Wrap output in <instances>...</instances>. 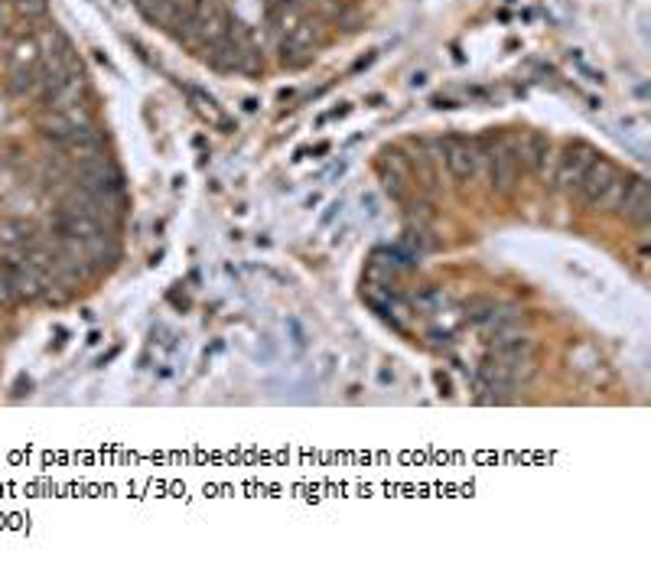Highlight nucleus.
<instances>
[{
    "label": "nucleus",
    "mask_w": 651,
    "mask_h": 570,
    "mask_svg": "<svg viewBox=\"0 0 651 570\" xmlns=\"http://www.w3.org/2000/svg\"><path fill=\"white\" fill-rule=\"evenodd\" d=\"M13 7H17V13L27 20V23H33V20L46 17L49 4L46 0H13Z\"/></svg>",
    "instance_id": "obj_15"
},
{
    "label": "nucleus",
    "mask_w": 651,
    "mask_h": 570,
    "mask_svg": "<svg viewBox=\"0 0 651 570\" xmlns=\"http://www.w3.org/2000/svg\"><path fill=\"white\" fill-rule=\"evenodd\" d=\"M521 173V151L515 143H499L492 153V186L499 192H511V186L518 183Z\"/></svg>",
    "instance_id": "obj_4"
},
{
    "label": "nucleus",
    "mask_w": 651,
    "mask_h": 570,
    "mask_svg": "<svg viewBox=\"0 0 651 570\" xmlns=\"http://www.w3.org/2000/svg\"><path fill=\"white\" fill-rule=\"evenodd\" d=\"M78 186H85L88 192L102 196V200L121 202L124 180H121V173L114 170L104 157H94V160L78 163Z\"/></svg>",
    "instance_id": "obj_1"
},
{
    "label": "nucleus",
    "mask_w": 651,
    "mask_h": 570,
    "mask_svg": "<svg viewBox=\"0 0 651 570\" xmlns=\"http://www.w3.org/2000/svg\"><path fill=\"white\" fill-rule=\"evenodd\" d=\"M625 186H629V180H625L623 173H619V176H615V180L606 186V192L593 202V206H599L603 212H615V209H619V202H623V196H625Z\"/></svg>",
    "instance_id": "obj_14"
},
{
    "label": "nucleus",
    "mask_w": 651,
    "mask_h": 570,
    "mask_svg": "<svg viewBox=\"0 0 651 570\" xmlns=\"http://www.w3.org/2000/svg\"><path fill=\"white\" fill-rule=\"evenodd\" d=\"M88 124H92L88 108L76 105V108H66V111H43V118H39V131H43L46 141H53L59 147L69 134H76L78 127H88Z\"/></svg>",
    "instance_id": "obj_3"
},
{
    "label": "nucleus",
    "mask_w": 651,
    "mask_h": 570,
    "mask_svg": "<svg viewBox=\"0 0 651 570\" xmlns=\"http://www.w3.org/2000/svg\"><path fill=\"white\" fill-rule=\"evenodd\" d=\"M17 304V294H13V287H10V281L4 274H0V306H10Z\"/></svg>",
    "instance_id": "obj_18"
},
{
    "label": "nucleus",
    "mask_w": 651,
    "mask_h": 570,
    "mask_svg": "<svg viewBox=\"0 0 651 570\" xmlns=\"http://www.w3.org/2000/svg\"><path fill=\"white\" fill-rule=\"evenodd\" d=\"M615 176H619V170H615V163L609 160V157H593V163L586 167L583 180H580V192H583V200L596 202Z\"/></svg>",
    "instance_id": "obj_8"
},
{
    "label": "nucleus",
    "mask_w": 651,
    "mask_h": 570,
    "mask_svg": "<svg viewBox=\"0 0 651 570\" xmlns=\"http://www.w3.org/2000/svg\"><path fill=\"white\" fill-rule=\"evenodd\" d=\"M625 219L632 222V225H648L651 219V192H648V183L642 176H632L629 186H625V196L619 202V209Z\"/></svg>",
    "instance_id": "obj_6"
},
{
    "label": "nucleus",
    "mask_w": 651,
    "mask_h": 570,
    "mask_svg": "<svg viewBox=\"0 0 651 570\" xmlns=\"http://www.w3.org/2000/svg\"><path fill=\"white\" fill-rule=\"evenodd\" d=\"M82 95H85V76L76 72L66 82H59L56 88H49L46 95L39 98V105H43V111H66V108L82 105Z\"/></svg>",
    "instance_id": "obj_7"
},
{
    "label": "nucleus",
    "mask_w": 651,
    "mask_h": 570,
    "mask_svg": "<svg viewBox=\"0 0 651 570\" xmlns=\"http://www.w3.org/2000/svg\"><path fill=\"white\" fill-rule=\"evenodd\" d=\"M7 29H10V7L4 4V0H0V37H4Z\"/></svg>",
    "instance_id": "obj_20"
},
{
    "label": "nucleus",
    "mask_w": 651,
    "mask_h": 570,
    "mask_svg": "<svg viewBox=\"0 0 651 570\" xmlns=\"http://www.w3.org/2000/svg\"><path fill=\"white\" fill-rule=\"evenodd\" d=\"M189 95H192V102H196L199 111L206 114V118H212V121H218V124H225V118H222V111L216 108V102H212V98H206L202 92H189Z\"/></svg>",
    "instance_id": "obj_16"
},
{
    "label": "nucleus",
    "mask_w": 651,
    "mask_h": 570,
    "mask_svg": "<svg viewBox=\"0 0 651 570\" xmlns=\"http://www.w3.org/2000/svg\"><path fill=\"white\" fill-rule=\"evenodd\" d=\"M33 222L27 219H7L0 222V241L4 245H27V241H33Z\"/></svg>",
    "instance_id": "obj_13"
},
{
    "label": "nucleus",
    "mask_w": 651,
    "mask_h": 570,
    "mask_svg": "<svg viewBox=\"0 0 651 570\" xmlns=\"http://www.w3.org/2000/svg\"><path fill=\"white\" fill-rule=\"evenodd\" d=\"M208 59H212V66H218V69H235V66H241V59H245V46L232 37L216 39V43H208Z\"/></svg>",
    "instance_id": "obj_11"
},
{
    "label": "nucleus",
    "mask_w": 651,
    "mask_h": 570,
    "mask_svg": "<svg viewBox=\"0 0 651 570\" xmlns=\"http://www.w3.org/2000/svg\"><path fill=\"white\" fill-rule=\"evenodd\" d=\"M440 300H443V297L436 294V290H427V294L417 297V304H420V306H436V304H440Z\"/></svg>",
    "instance_id": "obj_19"
},
{
    "label": "nucleus",
    "mask_w": 651,
    "mask_h": 570,
    "mask_svg": "<svg viewBox=\"0 0 651 570\" xmlns=\"http://www.w3.org/2000/svg\"><path fill=\"white\" fill-rule=\"evenodd\" d=\"M492 314H495V304H492V300H469V304H466V316H469V320H489Z\"/></svg>",
    "instance_id": "obj_17"
},
{
    "label": "nucleus",
    "mask_w": 651,
    "mask_h": 570,
    "mask_svg": "<svg viewBox=\"0 0 651 570\" xmlns=\"http://www.w3.org/2000/svg\"><path fill=\"white\" fill-rule=\"evenodd\" d=\"M548 160H550V141L544 134H531L528 147L521 151V163H531L538 173H548Z\"/></svg>",
    "instance_id": "obj_12"
},
{
    "label": "nucleus",
    "mask_w": 651,
    "mask_h": 570,
    "mask_svg": "<svg viewBox=\"0 0 651 570\" xmlns=\"http://www.w3.org/2000/svg\"><path fill=\"white\" fill-rule=\"evenodd\" d=\"M593 157H596V151L590 147V143H583V141L566 143L564 153H560V160H557V186L560 190H566V192L580 190V180H583L586 167L593 163Z\"/></svg>",
    "instance_id": "obj_2"
},
{
    "label": "nucleus",
    "mask_w": 651,
    "mask_h": 570,
    "mask_svg": "<svg viewBox=\"0 0 651 570\" xmlns=\"http://www.w3.org/2000/svg\"><path fill=\"white\" fill-rule=\"evenodd\" d=\"M102 134L94 131L92 124L88 127H78L76 134H69L66 141L59 143V151L66 153V157H72L76 163H85V160H94V157H102Z\"/></svg>",
    "instance_id": "obj_9"
},
{
    "label": "nucleus",
    "mask_w": 651,
    "mask_h": 570,
    "mask_svg": "<svg viewBox=\"0 0 651 570\" xmlns=\"http://www.w3.org/2000/svg\"><path fill=\"white\" fill-rule=\"evenodd\" d=\"M443 160H446V170L450 176L460 183L472 180L476 176V163H479V151L472 147L469 141H460V137H450L443 143Z\"/></svg>",
    "instance_id": "obj_5"
},
{
    "label": "nucleus",
    "mask_w": 651,
    "mask_h": 570,
    "mask_svg": "<svg viewBox=\"0 0 651 570\" xmlns=\"http://www.w3.org/2000/svg\"><path fill=\"white\" fill-rule=\"evenodd\" d=\"M39 59H43V43L27 33V37H20L17 43H13V49H10V56H7V66H10V72H20V69H37Z\"/></svg>",
    "instance_id": "obj_10"
}]
</instances>
